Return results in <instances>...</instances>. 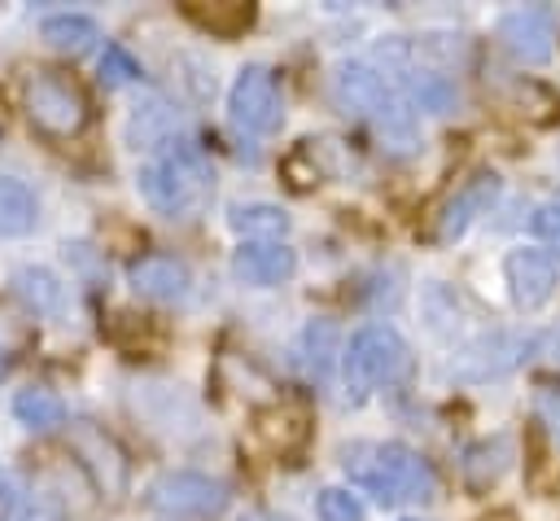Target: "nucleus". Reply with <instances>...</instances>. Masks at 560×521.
<instances>
[{
	"mask_svg": "<svg viewBox=\"0 0 560 521\" xmlns=\"http://www.w3.org/2000/svg\"><path fill=\"white\" fill-rule=\"evenodd\" d=\"M341 468L359 490L376 495L381 503H416L438 495L433 464L402 442H350L341 447Z\"/></svg>",
	"mask_w": 560,
	"mask_h": 521,
	"instance_id": "1",
	"label": "nucleus"
},
{
	"mask_svg": "<svg viewBox=\"0 0 560 521\" xmlns=\"http://www.w3.org/2000/svg\"><path fill=\"white\" fill-rule=\"evenodd\" d=\"M136 184L144 193V201L171 219H188L201 210V201L210 197L214 171L201 144L192 140H171L166 149L149 153L136 171Z\"/></svg>",
	"mask_w": 560,
	"mask_h": 521,
	"instance_id": "2",
	"label": "nucleus"
},
{
	"mask_svg": "<svg viewBox=\"0 0 560 521\" xmlns=\"http://www.w3.org/2000/svg\"><path fill=\"white\" fill-rule=\"evenodd\" d=\"M22 109H26L31 127L52 140H74L92 118V101H88L83 83L66 70H35L22 83Z\"/></svg>",
	"mask_w": 560,
	"mask_h": 521,
	"instance_id": "3",
	"label": "nucleus"
},
{
	"mask_svg": "<svg viewBox=\"0 0 560 521\" xmlns=\"http://www.w3.org/2000/svg\"><path fill=\"white\" fill-rule=\"evenodd\" d=\"M402 368H407V341L389 324H363L341 350V381L354 403L398 381Z\"/></svg>",
	"mask_w": 560,
	"mask_h": 521,
	"instance_id": "4",
	"label": "nucleus"
},
{
	"mask_svg": "<svg viewBox=\"0 0 560 521\" xmlns=\"http://www.w3.org/2000/svg\"><path fill=\"white\" fill-rule=\"evenodd\" d=\"M144 499L153 512H162L171 521H201V517H219L228 508V486L219 477L175 468V473L153 477Z\"/></svg>",
	"mask_w": 560,
	"mask_h": 521,
	"instance_id": "5",
	"label": "nucleus"
},
{
	"mask_svg": "<svg viewBox=\"0 0 560 521\" xmlns=\"http://www.w3.org/2000/svg\"><path fill=\"white\" fill-rule=\"evenodd\" d=\"M228 109H232V123L249 136H271L284 118V105H280V83H276V70L271 66H245L236 79H232V92H228Z\"/></svg>",
	"mask_w": 560,
	"mask_h": 521,
	"instance_id": "6",
	"label": "nucleus"
},
{
	"mask_svg": "<svg viewBox=\"0 0 560 521\" xmlns=\"http://www.w3.org/2000/svg\"><path fill=\"white\" fill-rule=\"evenodd\" d=\"M74 451L83 460V468L92 473L96 490H105L109 499H122L127 486H131V460L127 451L114 442V433H105L101 425L92 420H79L74 425Z\"/></svg>",
	"mask_w": 560,
	"mask_h": 521,
	"instance_id": "7",
	"label": "nucleus"
},
{
	"mask_svg": "<svg viewBox=\"0 0 560 521\" xmlns=\"http://www.w3.org/2000/svg\"><path fill=\"white\" fill-rule=\"evenodd\" d=\"M332 101H337L341 114H354V118H368L372 123L376 114H385L398 101V92L389 88V79L376 66H368V61H341L332 70Z\"/></svg>",
	"mask_w": 560,
	"mask_h": 521,
	"instance_id": "8",
	"label": "nucleus"
},
{
	"mask_svg": "<svg viewBox=\"0 0 560 521\" xmlns=\"http://www.w3.org/2000/svg\"><path fill=\"white\" fill-rule=\"evenodd\" d=\"M499 175L494 171H477V175H468L442 206H438V215H433V228H429V241H455V236H464L468 232V223L481 215V210H490L494 206V197H499Z\"/></svg>",
	"mask_w": 560,
	"mask_h": 521,
	"instance_id": "9",
	"label": "nucleus"
},
{
	"mask_svg": "<svg viewBox=\"0 0 560 521\" xmlns=\"http://www.w3.org/2000/svg\"><path fill=\"white\" fill-rule=\"evenodd\" d=\"M534 350V337H521V333H490V337H477L468 350L455 355L451 372L459 381H486V377H503L512 372L521 359H529Z\"/></svg>",
	"mask_w": 560,
	"mask_h": 521,
	"instance_id": "10",
	"label": "nucleus"
},
{
	"mask_svg": "<svg viewBox=\"0 0 560 521\" xmlns=\"http://www.w3.org/2000/svg\"><path fill=\"white\" fill-rule=\"evenodd\" d=\"M503 276H508V293L521 311H538L556 293V263L542 250H508Z\"/></svg>",
	"mask_w": 560,
	"mask_h": 521,
	"instance_id": "11",
	"label": "nucleus"
},
{
	"mask_svg": "<svg viewBox=\"0 0 560 521\" xmlns=\"http://www.w3.org/2000/svg\"><path fill=\"white\" fill-rule=\"evenodd\" d=\"M499 39H503V48H508L516 61L538 66V61H547L551 48H556V44H551V39H556V26H551L547 9H512V13L499 18Z\"/></svg>",
	"mask_w": 560,
	"mask_h": 521,
	"instance_id": "12",
	"label": "nucleus"
},
{
	"mask_svg": "<svg viewBox=\"0 0 560 521\" xmlns=\"http://www.w3.org/2000/svg\"><path fill=\"white\" fill-rule=\"evenodd\" d=\"M127 280H131V289H136L140 298H153V302H179V298L188 293V285H192L188 263L175 258V254H162V250L131 258Z\"/></svg>",
	"mask_w": 560,
	"mask_h": 521,
	"instance_id": "13",
	"label": "nucleus"
},
{
	"mask_svg": "<svg viewBox=\"0 0 560 521\" xmlns=\"http://www.w3.org/2000/svg\"><path fill=\"white\" fill-rule=\"evenodd\" d=\"M298 271V254L284 241H245L232 254V276L258 289H271L280 280H289Z\"/></svg>",
	"mask_w": 560,
	"mask_h": 521,
	"instance_id": "14",
	"label": "nucleus"
},
{
	"mask_svg": "<svg viewBox=\"0 0 560 521\" xmlns=\"http://www.w3.org/2000/svg\"><path fill=\"white\" fill-rule=\"evenodd\" d=\"M171 140H179V109L162 96H144L127 118V144L149 158V153L166 149Z\"/></svg>",
	"mask_w": 560,
	"mask_h": 521,
	"instance_id": "15",
	"label": "nucleus"
},
{
	"mask_svg": "<svg viewBox=\"0 0 560 521\" xmlns=\"http://www.w3.org/2000/svg\"><path fill=\"white\" fill-rule=\"evenodd\" d=\"M254 13L258 9L249 0H188L184 4V18L197 31H206L210 39H236V35H245L254 26Z\"/></svg>",
	"mask_w": 560,
	"mask_h": 521,
	"instance_id": "16",
	"label": "nucleus"
},
{
	"mask_svg": "<svg viewBox=\"0 0 560 521\" xmlns=\"http://www.w3.org/2000/svg\"><path fill=\"white\" fill-rule=\"evenodd\" d=\"M254 429H258V438H262L271 451L293 455V451H302L306 438H311V416H306L302 407H293V403H271V407H262V412L254 416Z\"/></svg>",
	"mask_w": 560,
	"mask_h": 521,
	"instance_id": "17",
	"label": "nucleus"
},
{
	"mask_svg": "<svg viewBox=\"0 0 560 521\" xmlns=\"http://www.w3.org/2000/svg\"><path fill=\"white\" fill-rule=\"evenodd\" d=\"M228 223L245 241H280L289 232V215L271 201H241V206H232Z\"/></svg>",
	"mask_w": 560,
	"mask_h": 521,
	"instance_id": "18",
	"label": "nucleus"
},
{
	"mask_svg": "<svg viewBox=\"0 0 560 521\" xmlns=\"http://www.w3.org/2000/svg\"><path fill=\"white\" fill-rule=\"evenodd\" d=\"M39 35L57 48V53H70V57H83L96 39H101V26L88 18V13H52L44 18Z\"/></svg>",
	"mask_w": 560,
	"mask_h": 521,
	"instance_id": "19",
	"label": "nucleus"
},
{
	"mask_svg": "<svg viewBox=\"0 0 560 521\" xmlns=\"http://www.w3.org/2000/svg\"><path fill=\"white\" fill-rule=\"evenodd\" d=\"M39 219V201L35 193L13 180V175H0V236H26Z\"/></svg>",
	"mask_w": 560,
	"mask_h": 521,
	"instance_id": "20",
	"label": "nucleus"
},
{
	"mask_svg": "<svg viewBox=\"0 0 560 521\" xmlns=\"http://www.w3.org/2000/svg\"><path fill=\"white\" fill-rule=\"evenodd\" d=\"M13 416H18L26 429H57V425H66V403H61L52 390L26 385V390L13 394Z\"/></svg>",
	"mask_w": 560,
	"mask_h": 521,
	"instance_id": "21",
	"label": "nucleus"
},
{
	"mask_svg": "<svg viewBox=\"0 0 560 521\" xmlns=\"http://www.w3.org/2000/svg\"><path fill=\"white\" fill-rule=\"evenodd\" d=\"M332 350H337V328H332V320H311V324L302 328V337H298V355H302V368H306L315 381L328 377Z\"/></svg>",
	"mask_w": 560,
	"mask_h": 521,
	"instance_id": "22",
	"label": "nucleus"
},
{
	"mask_svg": "<svg viewBox=\"0 0 560 521\" xmlns=\"http://www.w3.org/2000/svg\"><path fill=\"white\" fill-rule=\"evenodd\" d=\"M13 289H18V298H22L31 311H39V315H48V311L61 306V280H57L48 267H18V271H13Z\"/></svg>",
	"mask_w": 560,
	"mask_h": 521,
	"instance_id": "23",
	"label": "nucleus"
},
{
	"mask_svg": "<svg viewBox=\"0 0 560 521\" xmlns=\"http://www.w3.org/2000/svg\"><path fill=\"white\" fill-rule=\"evenodd\" d=\"M503 468H508V442H503V438L472 447L468 460H464V473H468V482H472L477 490H486L490 482H499Z\"/></svg>",
	"mask_w": 560,
	"mask_h": 521,
	"instance_id": "24",
	"label": "nucleus"
},
{
	"mask_svg": "<svg viewBox=\"0 0 560 521\" xmlns=\"http://www.w3.org/2000/svg\"><path fill=\"white\" fill-rule=\"evenodd\" d=\"M319 521H363V503L350 495V490H341V486H328V490H319Z\"/></svg>",
	"mask_w": 560,
	"mask_h": 521,
	"instance_id": "25",
	"label": "nucleus"
},
{
	"mask_svg": "<svg viewBox=\"0 0 560 521\" xmlns=\"http://www.w3.org/2000/svg\"><path fill=\"white\" fill-rule=\"evenodd\" d=\"M136 74H140L136 57H131L127 48H118V44H105V53H101V79H105L109 88H118V83H131Z\"/></svg>",
	"mask_w": 560,
	"mask_h": 521,
	"instance_id": "26",
	"label": "nucleus"
},
{
	"mask_svg": "<svg viewBox=\"0 0 560 521\" xmlns=\"http://www.w3.org/2000/svg\"><path fill=\"white\" fill-rule=\"evenodd\" d=\"M529 232H534L542 245H551V254H560V197L542 201V206L529 215Z\"/></svg>",
	"mask_w": 560,
	"mask_h": 521,
	"instance_id": "27",
	"label": "nucleus"
},
{
	"mask_svg": "<svg viewBox=\"0 0 560 521\" xmlns=\"http://www.w3.org/2000/svg\"><path fill=\"white\" fill-rule=\"evenodd\" d=\"M13 521H66V508L52 495H26Z\"/></svg>",
	"mask_w": 560,
	"mask_h": 521,
	"instance_id": "28",
	"label": "nucleus"
},
{
	"mask_svg": "<svg viewBox=\"0 0 560 521\" xmlns=\"http://www.w3.org/2000/svg\"><path fill=\"white\" fill-rule=\"evenodd\" d=\"M534 412H538V420L547 425V433L560 442V385H538Z\"/></svg>",
	"mask_w": 560,
	"mask_h": 521,
	"instance_id": "29",
	"label": "nucleus"
},
{
	"mask_svg": "<svg viewBox=\"0 0 560 521\" xmlns=\"http://www.w3.org/2000/svg\"><path fill=\"white\" fill-rule=\"evenodd\" d=\"M534 355H542L547 363H560V324H551L547 333L534 337Z\"/></svg>",
	"mask_w": 560,
	"mask_h": 521,
	"instance_id": "30",
	"label": "nucleus"
},
{
	"mask_svg": "<svg viewBox=\"0 0 560 521\" xmlns=\"http://www.w3.org/2000/svg\"><path fill=\"white\" fill-rule=\"evenodd\" d=\"M481 521H516L512 512H490V517H481Z\"/></svg>",
	"mask_w": 560,
	"mask_h": 521,
	"instance_id": "31",
	"label": "nucleus"
},
{
	"mask_svg": "<svg viewBox=\"0 0 560 521\" xmlns=\"http://www.w3.org/2000/svg\"><path fill=\"white\" fill-rule=\"evenodd\" d=\"M0 377H4V350H0Z\"/></svg>",
	"mask_w": 560,
	"mask_h": 521,
	"instance_id": "32",
	"label": "nucleus"
}]
</instances>
